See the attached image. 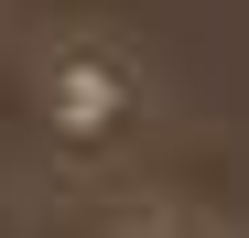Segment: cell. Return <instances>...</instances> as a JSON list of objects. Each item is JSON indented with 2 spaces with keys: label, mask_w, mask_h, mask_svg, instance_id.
<instances>
[{
  "label": "cell",
  "mask_w": 249,
  "mask_h": 238,
  "mask_svg": "<svg viewBox=\"0 0 249 238\" xmlns=\"http://www.w3.org/2000/svg\"><path fill=\"white\" fill-rule=\"evenodd\" d=\"M44 119H54L76 152H98L119 119H141V65L119 54V44H65V54H44Z\"/></svg>",
  "instance_id": "1"
}]
</instances>
